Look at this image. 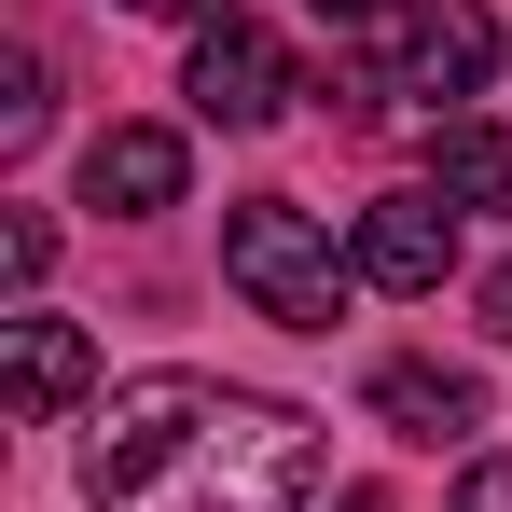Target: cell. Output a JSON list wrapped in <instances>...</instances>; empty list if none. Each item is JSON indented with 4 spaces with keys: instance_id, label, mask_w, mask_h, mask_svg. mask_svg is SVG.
<instances>
[{
    "instance_id": "1",
    "label": "cell",
    "mask_w": 512,
    "mask_h": 512,
    "mask_svg": "<svg viewBox=\"0 0 512 512\" xmlns=\"http://www.w3.org/2000/svg\"><path fill=\"white\" fill-rule=\"evenodd\" d=\"M97 512H305L319 499V416L222 374H125L84 429Z\"/></svg>"
},
{
    "instance_id": "2",
    "label": "cell",
    "mask_w": 512,
    "mask_h": 512,
    "mask_svg": "<svg viewBox=\"0 0 512 512\" xmlns=\"http://www.w3.org/2000/svg\"><path fill=\"white\" fill-rule=\"evenodd\" d=\"M222 291L277 333H333L346 291H360V250H333V222L291 194H236L222 208Z\"/></svg>"
},
{
    "instance_id": "3",
    "label": "cell",
    "mask_w": 512,
    "mask_h": 512,
    "mask_svg": "<svg viewBox=\"0 0 512 512\" xmlns=\"http://www.w3.org/2000/svg\"><path fill=\"white\" fill-rule=\"evenodd\" d=\"M360 42H388V56L360 70V97H443V111H457V97L499 70V14H485V0H402V14L360 28Z\"/></svg>"
},
{
    "instance_id": "4",
    "label": "cell",
    "mask_w": 512,
    "mask_h": 512,
    "mask_svg": "<svg viewBox=\"0 0 512 512\" xmlns=\"http://www.w3.org/2000/svg\"><path fill=\"white\" fill-rule=\"evenodd\" d=\"M180 97H194L208 125H236V139H250V125H277V111L305 97V70H291V56L263 42L250 14H222V28L194 42V70H180Z\"/></svg>"
},
{
    "instance_id": "5",
    "label": "cell",
    "mask_w": 512,
    "mask_h": 512,
    "mask_svg": "<svg viewBox=\"0 0 512 512\" xmlns=\"http://www.w3.org/2000/svg\"><path fill=\"white\" fill-rule=\"evenodd\" d=\"M346 250H360V291H443V277H457V208H443L429 180L416 194H374Z\"/></svg>"
},
{
    "instance_id": "6",
    "label": "cell",
    "mask_w": 512,
    "mask_h": 512,
    "mask_svg": "<svg viewBox=\"0 0 512 512\" xmlns=\"http://www.w3.org/2000/svg\"><path fill=\"white\" fill-rule=\"evenodd\" d=\"M180 125H97L84 139V208H111V222H153V208H180Z\"/></svg>"
},
{
    "instance_id": "7",
    "label": "cell",
    "mask_w": 512,
    "mask_h": 512,
    "mask_svg": "<svg viewBox=\"0 0 512 512\" xmlns=\"http://www.w3.org/2000/svg\"><path fill=\"white\" fill-rule=\"evenodd\" d=\"M0 374H14V416H70L84 402V374H97V346L70 333V319H0Z\"/></svg>"
},
{
    "instance_id": "8",
    "label": "cell",
    "mask_w": 512,
    "mask_h": 512,
    "mask_svg": "<svg viewBox=\"0 0 512 512\" xmlns=\"http://www.w3.org/2000/svg\"><path fill=\"white\" fill-rule=\"evenodd\" d=\"M374 416L402 429V443H471V429H485V388L443 374V360H388V374H374Z\"/></svg>"
},
{
    "instance_id": "9",
    "label": "cell",
    "mask_w": 512,
    "mask_h": 512,
    "mask_svg": "<svg viewBox=\"0 0 512 512\" xmlns=\"http://www.w3.org/2000/svg\"><path fill=\"white\" fill-rule=\"evenodd\" d=\"M429 194H443V208H512V125L443 111V125H429Z\"/></svg>"
},
{
    "instance_id": "10",
    "label": "cell",
    "mask_w": 512,
    "mask_h": 512,
    "mask_svg": "<svg viewBox=\"0 0 512 512\" xmlns=\"http://www.w3.org/2000/svg\"><path fill=\"white\" fill-rule=\"evenodd\" d=\"M42 125H56V97H42V56L14 42V56H0V153H28Z\"/></svg>"
},
{
    "instance_id": "11",
    "label": "cell",
    "mask_w": 512,
    "mask_h": 512,
    "mask_svg": "<svg viewBox=\"0 0 512 512\" xmlns=\"http://www.w3.org/2000/svg\"><path fill=\"white\" fill-rule=\"evenodd\" d=\"M42 263H56V222H42V208H14V222H0V277H14V291H28V277H42Z\"/></svg>"
},
{
    "instance_id": "12",
    "label": "cell",
    "mask_w": 512,
    "mask_h": 512,
    "mask_svg": "<svg viewBox=\"0 0 512 512\" xmlns=\"http://www.w3.org/2000/svg\"><path fill=\"white\" fill-rule=\"evenodd\" d=\"M457 512H512V457H485V471L457 485Z\"/></svg>"
},
{
    "instance_id": "13",
    "label": "cell",
    "mask_w": 512,
    "mask_h": 512,
    "mask_svg": "<svg viewBox=\"0 0 512 512\" xmlns=\"http://www.w3.org/2000/svg\"><path fill=\"white\" fill-rule=\"evenodd\" d=\"M471 305H485V333L512 346V263H499V277H485V291H471Z\"/></svg>"
},
{
    "instance_id": "14",
    "label": "cell",
    "mask_w": 512,
    "mask_h": 512,
    "mask_svg": "<svg viewBox=\"0 0 512 512\" xmlns=\"http://www.w3.org/2000/svg\"><path fill=\"white\" fill-rule=\"evenodd\" d=\"M125 14H194V28H222L236 0H125Z\"/></svg>"
},
{
    "instance_id": "15",
    "label": "cell",
    "mask_w": 512,
    "mask_h": 512,
    "mask_svg": "<svg viewBox=\"0 0 512 512\" xmlns=\"http://www.w3.org/2000/svg\"><path fill=\"white\" fill-rule=\"evenodd\" d=\"M319 14H333V28H388L402 0H319Z\"/></svg>"
},
{
    "instance_id": "16",
    "label": "cell",
    "mask_w": 512,
    "mask_h": 512,
    "mask_svg": "<svg viewBox=\"0 0 512 512\" xmlns=\"http://www.w3.org/2000/svg\"><path fill=\"white\" fill-rule=\"evenodd\" d=\"M333 512H388V499H333Z\"/></svg>"
}]
</instances>
